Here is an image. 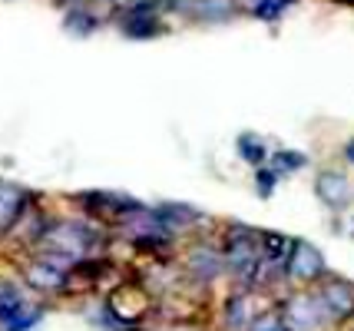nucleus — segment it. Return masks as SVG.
Masks as SVG:
<instances>
[{
    "label": "nucleus",
    "instance_id": "f257e3e1",
    "mask_svg": "<svg viewBox=\"0 0 354 331\" xmlns=\"http://www.w3.org/2000/svg\"><path fill=\"white\" fill-rule=\"evenodd\" d=\"M222 245V258H225V275L232 278L235 288H259L265 275L262 265V232L242 225V222H232L229 229L218 238Z\"/></svg>",
    "mask_w": 354,
    "mask_h": 331
},
{
    "label": "nucleus",
    "instance_id": "f03ea898",
    "mask_svg": "<svg viewBox=\"0 0 354 331\" xmlns=\"http://www.w3.org/2000/svg\"><path fill=\"white\" fill-rule=\"evenodd\" d=\"M311 292H315V299L322 305L328 325H344V321L354 318V282L328 272L318 285H311Z\"/></svg>",
    "mask_w": 354,
    "mask_h": 331
},
{
    "label": "nucleus",
    "instance_id": "7ed1b4c3",
    "mask_svg": "<svg viewBox=\"0 0 354 331\" xmlns=\"http://www.w3.org/2000/svg\"><path fill=\"white\" fill-rule=\"evenodd\" d=\"M328 275V262L318 245H311L305 238H295L292 255H288V265H285V282L298 285V288H311Z\"/></svg>",
    "mask_w": 354,
    "mask_h": 331
},
{
    "label": "nucleus",
    "instance_id": "20e7f679",
    "mask_svg": "<svg viewBox=\"0 0 354 331\" xmlns=\"http://www.w3.org/2000/svg\"><path fill=\"white\" fill-rule=\"evenodd\" d=\"M281 321L288 331H322L328 328V318H324L322 305L315 299L311 288H301V292H292L288 299L281 301Z\"/></svg>",
    "mask_w": 354,
    "mask_h": 331
},
{
    "label": "nucleus",
    "instance_id": "39448f33",
    "mask_svg": "<svg viewBox=\"0 0 354 331\" xmlns=\"http://www.w3.org/2000/svg\"><path fill=\"white\" fill-rule=\"evenodd\" d=\"M44 318L40 305H30L24 292L10 282H0V328L3 331H30Z\"/></svg>",
    "mask_w": 354,
    "mask_h": 331
},
{
    "label": "nucleus",
    "instance_id": "423d86ee",
    "mask_svg": "<svg viewBox=\"0 0 354 331\" xmlns=\"http://www.w3.org/2000/svg\"><path fill=\"white\" fill-rule=\"evenodd\" d=\"M185 272L189 278H196L199 285H212L222 278L225 272V258H222V245L209 242V238H196L185 252Z\"/></svg>",
    "mask_w": 354,
    "mask_h": 331
},
{
    "label": "nucleus",
    "instance_id": "0eeeda50",
    "mask_svg": "<svg viewBox=\"0 0 354 331\" xmlns=\"http://www.w3.org/2000/svg\"><path fill=\"white\" fill-rule=\"evenodd\" d=\"M120 30L129 40H153L166 30L162 17H159V3L156 0H136L133 7H123L120 14Z\"/></svg>",
    "mask_w": 354,
    "mask_h": 331
},
{
    "label": "nucleus",
    "instance_id": "6e6552de",
    "mask_svg": "<svg viewBox=\"0 0 354 331\" xmlns=\"http://www.w3.org/2000/svg\"><path fill=\"white\" fill-rule=\"evenodd\" d=\"M259 288H232L222 301V325L229 331H248L265 308H259Z\"/></svg>",
    "mask_w": 354,
    "mask_h": 331
},
{
    "label": "nucleus",
    "instance_id": "1a4fd4ad",
    "mask_svg": "<svg viewBox=\"0 0 354 331\" xmlns=\"http://www.w3.org/2000/svg\"><path fill=\"white\" fill-rule=\"evenodd\" d=\"M24 278L37 292H66L70 288V268H63L57 262L44 258V255H37L30 265L24 268Z\"/></svg>",
    "mask_w": 354,
    "mask_h": 331
},
{
    "label": "nucleus",
    "instance_id": "9d476101",
    "mask_svg": "<svg viewBox=\"0 0 354 331\" xmlns=\"http://www.w3.org/2000/svg\"><path fill=\"white\" fill-rule=\"evenodd\" d=\"M315 196H318V202L335 209V212L348 209V202H351V182H348V176L341 169H322L315 176Z\"/></svg>",
    "mask_w": 354,
    "mask_h": 331
},
{
    "label": "nucleus",
    "instance_id": "9b49d317",
    "mask_svg": "<svg viewBox=\"0 0 354 331\" xmlns=\"http://www.w3.org/2000/svg\"><path fill=\"white\" fill-rule=\"evenodd\" d=\"M153 209H156V216H159V222L166 225V232H172V236L192 232L199 222H205V212H199L196 205H189V202H159Z\"/></svg>",
    "mask_w": 354,
    "mask_h": 331
},
{
    "label": "nucleus",
    "instance_id": "f8f14e48",
    "mask_svg": "<svg viewBox=\"0 0 354 331\" xmlns=\"http://www.w3.org/2000/svg\"><path fill=\"white\" fill-rule=\"evenodd\" d=\"M30 196L14 186V182H0V232H14L20 219L27 216Z\"/></svg>",
    "mask_w": 354,
    "mask_h": 331
},
{
    "label": "nucleus",
    "instance_id": "ddd939ff",
    "mask_svg": "<svg viewBox=\"0 0 354 331\" xmlns=\"http://www.w3.org/2000/svg\"><path fill=\"white\" fill-rule=\"evenodd\" d=\"M179 10L199 23H222L239 14V7L232 0H179Z\"/></svg>",
    "mask_w": 354,
    "mask_h": 331
},
{
    "label": "nucleus",
    "instance_id": "4468645a",
    "mask_svg": "<svg viewBox=\"0 0 354 331\" xmlns=\"http://www.w3.org/2000/svg\"><path fill=\"white\" fill-rule=\"evenodd\" d=\"M235 156L242 159L245 166L259 169V166H268L272 149H268V142H265L259 133H239V140H235Z\"/></svg>",
    "mask_w": 354,
    "mask_h": 331
},
{
    "label": "nucleus",
    "instance_id": "2eb2a0df",
    "mask_svg": "<svg viewBox=\"0 0 354 331\" xmlns=\"http://www.w3.org/2000/svg\"><path fill=\"white\" fill-rule=\"evenodd\" d=\"M268 166H272V169H275L281 179H285V176L298 173V169H305V166H308V156H305L301 149H272Z\"/></svg>",
    "mask_w": 354,
    "mask_h": 331
},
{
    "label": "nucleus",
    "instance_id": "dca6fc26",
    "mask_svg": "<svg viewBox=\"0 0 354 331\" xmlns=\"http://www.w3.org/2000/svg\"><path fill=\"white\" fill-rule=\"evenodd\" d=\"M298 0H248V14L255 17V20H265V23H272V20H281V17L288 14V7H295Z\"/></svg>",
    "mask_w": 354,
    "mask_h": 331
},
{
    "label": "nucleus",
    "instance_id": "f3484780",
    "mask_svg": "<svg viewBox=\"0 0 354 331\" xmlns=\"http://www.w3.org/2000/svg\"><path fill=\"white\" fill-rule=\"evenodd\" d=\"M66 30L77 33V37H90L96 27H100V20H96V14H93L90 7H70V14H66Z\"/></svg>",
    "mask_w": 354,
    "mask_h": 331
},
{
    "label": "nucleus",
    "instance_id": "a211bd4d",
    "mask_svg": "<svg viewBox=\"0 0 354 331\" xmlns=\"http://www.w3.org/2000/svg\"><path fill=\"white\" fill-rule=\"evenodd\" d=\"M252 182H255V192H259L262 199H272L278 189V182H281V176H278L272 166H259L255 176H252Z\"/></svg>",
    "mask_w": 354,
    "mask_h": 331
},
{
    "label": "nucleus",
    "instance_id": "6ab92c4d",
    "mask_svg": "<svg viewBox=\"0 0 354 331\" xmlns=\"http://www.w3.org/2000/svg\"><path fill=\"white\" fill-rule=\"evenodd\" d=\"M248 331H288L285 328V321H281V312H275V308H265L262 315L255 318V325Z\"/></svg>",
    "mask_w": 354,
    "mask_h": 331
},
{
    "label": "nucleus",
    "instance_id": "aec40b11",
    "mask_svg": "<svg viewBox=\"0 0 354 331\" xmlns=\"http://www.w3.org/2000/svg\"><path fill=\"white\" fill-rule=\"evenodd\" d=\"M100 3H106V7H123L126 0H100Z\"/></svg>",
    "mask_w": 354,
    "mask_h": 331
}]
</instances>
